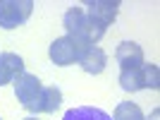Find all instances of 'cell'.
<instances>
[{"instance_id":"cell-1","label":"cell","mask_w":160,"mask_h":120,"mask_svg":"<svg viewBox=\"0 0 160 120\" xmlns=\"http://www.w3.org/2000/svg\"><path fill=\"white\" fill-rule=\"evenodd\" d=\"M62 27L67 36L77 41L79 46H96L105 36V27L98 24L93 17H88L84 7H69L62 17Z\"/></svg>"},{"instance_id":"cell-2","label":"cell","mask_w":160,"mask_h":120,"mask_svg":"<svg viewBox=\"0 0 160 120\" xmlns=\"http://www.w3.org/2000/svg\"><path fill=\"white\" fill-rule=\"evenodd\" d=\"M41 94H43V84L36 74H29V72H22L17 79H14V96L22 106L36 113V106L41 101Z\"/></svg>"},{"instance_id":"cell-3","label":"cell","mask_w":160,"mask_h":120,"mask_svg":"<svg viewBox=\"0 0 160 120\" xmlns=\"http://www.w3.org/2000/svg\"><path fill=\"white\" fill-rule=\"evenodd\" d=\"M33 0H0V27L17 29L31 17Z\"/></svg>"},{"instance_id":"cell-4","label":"cell","mask_w":160,"mask_h":120,"mask_svg":"<svg viewBox=\"0 0 160 120\" xmlns=\"http://www.w3.org/2000/svg\"><path fill=\"white\" fill-rule=\"evenodd\" d=\"M84 48L86 46H79V43L72 41L69 36H60V39H55L53 43H50L48 55H50V60H53L55 65L67 67V65H74V63L79 60V55H81Z\"/></svg>"},{"instance_id":"cell-5","label":"cell","mask_w":160,"mask_h":120,"mask_svg":"<svg viewBox=\"0 0 160 120\" xmlns=\"http://www.w3.org/2000/svg\"><path fill=\"white\" fill-rule=\"evenodd\" d=\"M115 60L120 65V72H124V70H139L143 65V51L134 41H122L117 46V51H115Z\"/></svg>"},{"instance_id":"cell-6","label":"cell","mask_w":160,"mask_h":120,"mask_svg":"<svg viewBox=\"0 0 160 120\" xmlns=\"http://www.w3.org/2000/svg\"><path fill=\"white\" fill-rule=\"evenodd\" d=\"M86 14L88 17H93L98 24L108 29V24H112L117 19V12H120V3L117 0H91L86 3Z\"/></svg>"},{"instance_id":"cell-7","label":"cell","mask_w":160,"mask_h":120,"mask_svg":"<svg viewBox=\"0 0 160 120\" xmlns=\"http://www.w3.org/2000/svg\"><path fill=\"white\" fill-rule=\"evenodd\" d=\"M24 72V60L17 53H0V87L12 84Z\"/></svg>"},{"instance_id":"cell-8","label":"cell","mask_w":160,"mask_h":120,"mask_svg":"<svg viewBox=\"0 0 160 120\" xmlns=\"http://www.w3.org/2000/svg\"><path fill=\"white\" fill-rule=\"evenodd\" d=\"M81 65V70L84 72H88V74H100L103 70H105V65H108V58H105V53H103V48H98V46H86L84 51H81V55H79V60H77Z\"/></svg>"},{"instance_id":"cell-9","label":"cell","mask_w":160,"mask_h":120,"mask_svg":"<svg viewBox=\"0 0 160 120\" xmlns=\"http://www.w3.org/2000/svg\"><path fill=\"white\" fill-rule=\"evenodd\" d=\"M62 103V91L58 87H43L41 101L36 106V113H55Z\"/></svg>"},{"instance_id":"cell-10","label":"cell","mask_w":160,"mask_h":120,"mask_svg":"<svg viewBox=\"0 0 160 120\" xmlns=\"http://www.w3.org/2000/svg\"><path fill=\"white\" fill-rule=\"evenodd\" d=\"M62 120H112L105 111L100 108H93V106H79V108H69Z\"/></svg>"},{"instance_id":"cell-11","label":"cell","mask_w":160,"mask_h":120,"mask_svg":"<svg viewBox=\"0 0 160 120\" xmlns=\"http://www.w3.org/2000/svg\"><path fill=\"white\" fill-rule=\"evenodd\" d=\"M112 120H146V115H143V111H141L136 103H132V101H122V103H117V108H115V113L110 115Z\"/></svg>"},{"instance_id":"cell-12","label":"cell","mask_w":160,"mask_h":120,"mask_svg":"<svg viewBox=\"0 0 160 120\" xmlns=\"http://www.w3.org/2000/svg\"><path fill=\"white\" fill-rule=\"evenodd\" d=\"M120 87L124 91L134 94V91H141L143 89V74H141V67L139 70H124L120 72Z\"/></svg>"},{"instance_id":"cell-13","label":"cell","mask_w":160,"mask_h":120,"mask_svg":"<svg viewBox=\"0 0 160 120\" xmlns=\"http://www.w3.org/2000/svg\"><path fill=\"white\" fill-rule=\"evenodd\" d=\"M141 74H143V89H158L160 87V72H158V65L153 63H143L141 65Z\"/></svg>"},{"instance_id":"cell-14","label":"cell","mask_w":160,"mask_h":120,"mask_svg":"<svg viewBox=\"0 0 160 120\" xmlns=\"http://www.w3.org/2000/svg\"><path fill=\"white\" fill-rule=\"evenodd\" d=\"M24 120H38V118H24Z\"/></svg>"},{"instance_id":"cell-15","label":"cell","mask_w":160,"mask_h":120,"mask_svg":"<svg viewBox=\"0 0 160 120\" xmlns=\"http://www.w3.org/2000/svg\"><path fill=\"white\" fill-rule=\"evenodd\" d=\"M0 120H2V118H0Z\"/></svg>"}]
</instances>
